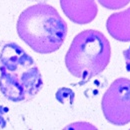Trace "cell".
Listing matches in <instances>:
<instances>
[{"label":"cell","mask_w":130,"mask_h":130,"mask_svg":"<svg viewBox=\"0 0 130 130\" xmlns=\"http://www.w3.org/2000/svg\"><path fill=\"white\" fill-rule=\"evenodd\" d=\"M16 30L20 39L33 51L49 54L57 51L67 36V24L47 3H36L21 12Z\"/></svg>","instance_id":"7a4b0ae2"},{"label":"cell","mask_w":130,"mask_h":130,"mask_svg":"<svg viewBox=\"0 0 130 130\" xmlns=\"http://www.w3.org/2000/svg\"><path fill=\"white\" fill-rule=\"evenodd\" d=\"M60 6L65 16L79 25L92 22L98 14L95 0H60Z\"/></svg>","instance_id":"5b68a950"},{"label":"cell","mask_w":130,"mask_h":130,"mask_svg":"<svg viewBox=\"0 0 130 130\" xmlns=\"http://www.w3.org/2000/svg\"><path fill=\"white\" fill-rule=\"evenodd\" d=\"M29 1H36L37 3H46L47 0H29Z\"/></svg>","instance_id":"9c48e42d"},{"label":"cell","mask_w":130,"mask_h":130,"mask_svg":"<svg viewBox=\"0 0 130 130\" xmlns=\"http://www.w3.org/2000/svg\"><path fill=\"white\" fill-rule=\"evenodd\" d=\"M111 58V46L103 33L87 29L77 34L65 55L69 73L83 82L105 70Z\"/></svg>","instance_id":"3957f363"},{"label":"cell","mask_w":130,"mask_h":130,"mask_svg":"<svg viewBox=\"0 0 130 130\" xmlns=\"http://www.w3.org/2000/svg\"><path fill=\"white\" fill-rule=\"evenodd\" d=\"M43 88L41 72L34 59L15 42L0 43V92L9 101L24 102Z\"/></svg>","instance_id":"6da1fadb"},{"label":"cell","mask_w":130,"mask_h":130,"mask_svg":"<svg viewBox=\"0 0 130 130\" xmlns=\"http://www.w3.org/2000/svg\"><path fill=\"white\" fill-rule=\"evenodd\" d=\"M107 31L115 40L121 42L130 41V7L111 14L106 21Z\"/></svg>","instance_id":"8992f818"},{"label":"cell","mask_w":130,"mask_h":130,"mask_svg":"<svg viewBox=\"0 0 130 130\" xmlns=\"http://www.w3.org/2000/svg\"><path fill=\"white\" fill-rule=\"evenodd\" d=\"M101 108L106 120L116 126L130 122V80L120 77L114 80L104 93Z\"/></svg>","instance_id":"277c9868"},{"label":"cell","mask_w":130,"mask_h":130,"mask_svg":"<svg viewBox=\"0 0 130 130\" xmlns=\"http://www.w3.org/2000/svg\"><path fill=\"white\" fill-rule=\"evenodd\" d=\"M123 55H124V59L126 63V69L130 72V46L126 50H124Z\"/></svg>","instance_id":"ba28073f"},{"label":"cell","mask_w":130,"mask_h":130,"mask_svg":"<svg viewBox=\"0 0 130 130\" xmlns=\"http://www.w3.org/2000/svg\"><path fill=\"white\" fill-rule=\"evenodd\" d=\"M98 2L109 10H116L128 5L130 0H97Z\"/></svg>","instance_id":"52a82bcc"}]
</instances>
